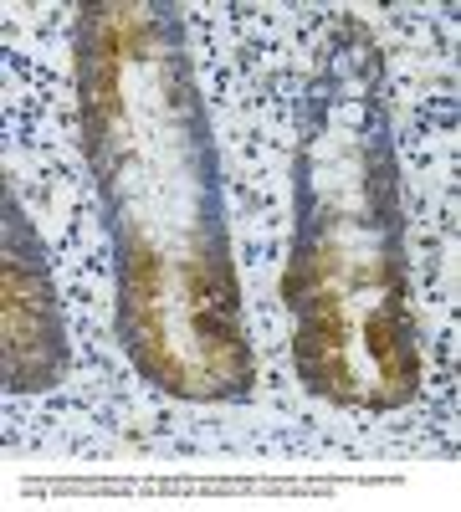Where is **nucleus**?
Returning a JSON list of instances; mask_svg holds the SVG:
<instances>
[{"instance_id": "3", "label": "nucleus", "mask_w": 461, "mask_h": 512, "mask_svg": "<svg viewBox=\"0 0 461 512\" xmlns=\"http://www.w3.org/2000/svg\"><path fill=\"white\" fill-rule=\"evenodd\" d=\"M385 282H390V297L364 318V349H369L374 369H380V395H374V405L395 410L421 390V349H415V328L405 313V277H400L395 251L385 256Z\"/></svg>"}, {"instance_id": "2", "label": "nucleus", "mask_w": 461, "mask_h": 512, "mask_svg": "<svg viewBox=\"0 0 461 512\" xmlns=\"http://www.w3.org/2000/svg\"><path fill=\"white\" fill-rule=\"evenodd\" d=\"M118 11V6H113ZM108 6H82L77 21V98H82V128H88V159L103 164V134L118 118V57L123 36L113 26Z\"/></svg>"}, {"instance_id": "4", "label": "nucleus", "mask_w": 461, "mask_h": 512, "mask_svg": "<svg viewBox=\"0 0 461 512\" xmlns=\"http://www.w3.org/2000/svg\"><path fill=\"white\" fill-rule=\"evenodd\" d=\"M339 267V251H333L328 241H298V256H292V267H287V277H282V297L292 308L303 303L308 292H318V287H328V272Z\"/></svg>"}, {"instance_id": "1", "label": "nucleus", "mask_w": 461, "mask_h": 512, "mask_svg": "<svg viewBox=\"0 0 461 512\" xmlns=\"http://www.w3.org/2000/svg\"><path fill=\"white\" fill-rule=\"evenodd\" d=\"M67 359V338L57 318V297L36 241L21 256V236L11 231L6 251V379L11 390H52Z\"/></svg>"}, {"instance_id": "5", "label": "nucleus", "mask_w": 461, "mask_h": 512, "mask_svg": "<svg viewBox=\"0 0 461 512\" xmlns=\"http://www.w3.org/2000/svg\"><path fill=\"white\" fill-rule=\"evenodd\" d=\"M369 205L374 221H395V154L385 144L369 149Z\"/></svg>"}]
</instances>
